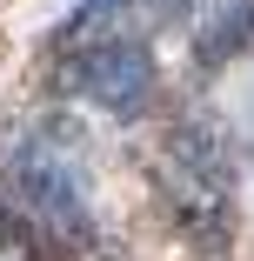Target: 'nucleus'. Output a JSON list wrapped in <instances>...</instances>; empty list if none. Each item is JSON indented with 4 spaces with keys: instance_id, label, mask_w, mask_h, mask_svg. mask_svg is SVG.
Masks as SVG:
<instances>
[{
    "instance_id": "f03ea898",
    "label": "nucleus",
    "mask_w": 254,
    "mask_h": 261,
    "mask_svg": "<svg viewBox=\"0 0 254 261\" xmlns=\"http://www.w3.org/2000/svg\"><path fill=\"white\" fill-rule=\"evenodd\" d=\"M7 201L27 215L40 241L80 254L94 241V194H87V141L74 121H40L7 154Z\"/></svg>"
},
{
    "instance_id": "423d86ee",
    "label": "nucleus",
    "mask_w": 254,
    "mask_h": 261,
    "mask_svg": "<svg viewBox=\"0 0 254 261\" xmlns=\"http://www.w3.org/2000/svg\"><path fill=\"white\" fill-rule=\"evenodd\" d=\"M187 0H134V14H154V20H167V14H181Z\"/></svg>"
},
{
    "instance_id": "f257e3e1",
    "label": "nucleus",
    "mask_w": 254,
    "mask_h": 261,
    "mask_svg": "<svg viewBox=\"0 0 254 261\" xmlns=\"http://www.w3.org/2000/svg\"><path fill=\"white\" fill-rule=\"evenodd\" d=\"M147 174H154L161 215L174 221V234H181L194 254L228 261V248H234V154H228L221 121L181 114V121L161 134Z\"/></svg>"
},
{
    "instance_id": "20e7f679",
    "label": "nucleus",
    "mask_w": 254,
    "mask_h": 261,
    "mask_svg": "<svg viewBox=\"0 0 254 261\" xmlns=\"http://www.w3.org/2000/svg\"><path fill=\"white\" fill-rule=\"evenodd\" d=\"M254 47V0H201L194 14V67L214 74Z\"/></svg>"
},
{
    "instance_id": "7ed1b4c3",
    "label": "nucleus",
    "mask_w": 254,
    "mask_h": 261,
    "mask_svg": "<svg viewBox=\"0 0 254 261\" xmlns=\"http://www.w3.org/2000/svg\"><path fill=\"white\" fill-rule=\"evenodd\" d=\"M54 74H61V87H74L80 100H94V108L114 114V121H140L161 100V61H154V47L134 40V34H114V27L61 40Z\"/></svg>"
},
{
    "instance_id": "39448f33",
    "label": "nucleus",
    "mask_w": 254,
    "mask_h": 261,
    "mask_svg": "<svg viewBox=\"0 0 254 261\" xmlns=\"http://www.w3.org/2000/svg\"><path fill=\"white\" fill-rule=\"evenodd\" d=\"M27 215H20V207L7 201V194H0V254H14V248H27Z\"/></svg>"
}]
</instances>
